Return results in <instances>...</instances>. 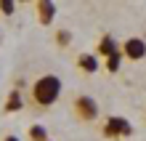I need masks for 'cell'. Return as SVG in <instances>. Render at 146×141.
I'll return each instance as SVG.
<instances>
[{"instance_id": "cell-1", "label": "cell", "mask_w": 146, "mask_h": 141, "mask_svg": "<svg viewBox=\"0 0 146 141\" xmlns=\"http://www.w3.org/2000/svg\"><path fill=\"white\" fill-rule=\"evenodd\" d=\"M58 93H61V77L56 75H45L32 85V99L37 107H50L58 99Z\"/></svg>"}, {"instance_id": "cell-2", "label": "cell", "mask_w": 146, "mask_h": 141, "mask_svg": "<svg viewBox=\"0 0 146 141\" xmlns=\"http://www.w3.org/2000/svg\"><path fill=\"white\" fill-rule=\"evenodd\" d=\"M74 112H77V117H80V120L90 122V120L98 117V104L93 101L90 96H80V99H74Z\"/></svg>"}, {"instance_id": "cell-3", "label": "cell", "mask_w": 146, "mask_h": 141, "mask_svg": "<svg viewBox=\"0 0 146 141\" xmlns=\"http://www.w3.org/2000/svg\"><path fill=\"white\" fill-rule=\"evenodd\" d=\"M133 128L125 117H109L106 120V128H104V136L106 138H114V136H130Z\"/></svg>"}, {"instance_id": "cell-4", "label": "cell", "mask_w": 146, "mask_h": 141, "mask_svg": "<svg viewBox=\"0 0 146 141\" xmlns=\"http://www.w3.org/2000/svg\"><path fill=\"white\" fill-rule=\"evenodd\" d=\"M122 53H125V59H130V61H141V59L146 56V40H141V37H130V40H125Z\"/></svg>"}, {"instance_id": "cell-5", "label": "cell", "mask_w": 146, "mask_h": 141, "mask_svg": "<svg viewBox=\"0 0 146 141\" xmlns=\"http://www.w3.org/2000/svg\"><path fill=\"white\" fill-rule=\"evenodd\" d=\"M53 16H56V5L50 3V0H40L37 3V19H40V24H50Z\"/></svg>"}, {"instance_id": "cell-6", "label": "cell", "mask_w": 146, "mask_h": 141, "mask_svg": "<svg viewBox=\"0 0 146 141\" xmlns=\"http://www.w3.org/2000/svg\"><path fill=\"white\" fill-rule=\"evenodd\" d=\"M98 53L101 56H114V53H119V48H117V43H114V37H111V35H104V37H101V43H98Z\"/></svg>"}, {"instance_id": "cell-7", "label": "cell", "mask_w": 146, "mask_h": 141, "mask_svg": "<svg viewBox=\"0 0 146 141\" xmlns=\"http://www.w3.org/2000/svg\"><path fill=\"white\" fill-rule=\"evenodd\" d=\"M77 67L85 69V72H98V59L93 53H82L80 59H77Z\"/></svg>"}, {"instance_id": "cell-8", "label": "cell", "mask_w": 146, "mask_h": 141, "mask_svg": "<svg viewBox=\"0 0 146 141\" xmlns=\"http://www.w3.org/2000/svg\"><path fill=\"white\" fill-rule=\"evenodd\" d=\"M21 93L19 91H11V96H8V101H5V109L8 112H16V109H21Z\"/></svg>"}, {"instance_id": "cell-9", "label": "cell", "mask_w": 146, "mask_h": 141, "mask_svg": "<svg viewBox=\"0 0 146 141\" xmlns=\"http://www.w3.org/2000/svg\"><path fill=\"white\" fill-rule=\"evenodd\" d=\"M29 138L32 141H48V130L42 128V125H32L29 128Z\"/></svg>"}, {"instance_id": "cell-10", "label": "cell", "mask_w": 146, "mask_h": 141, "mask_svg": "<svg viewBox=\"0 0 146 141\" xmlns=\"http://www.w3.org/2000/svg\"><path fill=\"white\" fill-rule=\"evenodd\" d=\"M119 61H122V51L106 59V69H109V72H117V69H119Z\"/></svg>"}, {"instance_id": "cell-11", "label": "cell", "mask_w": 146, "mask_h": 141, "mask_svg": "<svg viewBox=\"0 0 146 141\" xmlns=\"http://www.w3.org/2000/svg\"><path fill=\"white\" fill-rule=\"evenodd\" d=\"M0 11H3L5 16H11L16 11V3H13V0H0Z\"/></svg>"}, {"instance_id": "cell-12", "label": "cell", "mask_w": 146, "mask_h": 141, "mask_svg": "<svg viewBox=\"0 0 146 141\" xmlns=\"http://www.w3.org/2000/svg\"><path fill=\"white\" fill-rule=\"evenodd\" d=\"M69 40H72L69 32H58V35H56V43H58V45H69Z\"/></svg>"}, {"instance_id": "cell-13", "label": "cell", "mask_w": 146, "mask_h": 141, "mask_svg": "<svg viewBox=\"0 0 146 141\" xmlns=\"http://www.w3.org/2000/svg\"><path fill=\"white\" fill-rule=\"evenodd\" d=\"M5 141H19V136H5Z\"/></svg>"}]
</instances>
